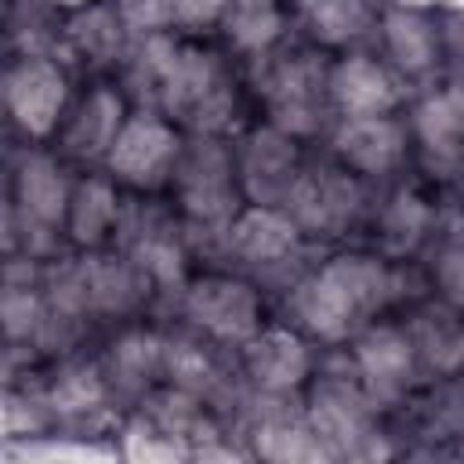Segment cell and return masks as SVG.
Segmentation results:
<instances>
[{
    "label": "cell",
    "mask_w": 464,
    "mask_h": 464,
    "mask_svg": "<svg viewBox=\"0 0 464 464\" xmlns=\"http://www.w3.org/2000/svg\"><path fill=\"white\" fill-rule=\"evenodd\" d=\"M399 279L388 261L370 254H341L308 272L294 294V319L319 341H344L370 326V319L395 297Z\"/></svg>",
    "instance_id": "6da1fadb"
},
{
    "label": "cell",
    "mask_w": 464,
    "mask_h": 464,
    "mask_svg": "<svg viewBox=\"0 0 464 464\" xmlns=\"http://www.w3.org/2000/svg\"><path fill=\"white\" fill-rule=\"evenodd\" d=\"M160 109L196 134H221L236 116V83L218 54L181 47L167 76Z\"/></svg>",
    "instance_id": "7a4b0ae2"
},
{
    "label": "cell",
    "mask_w": 464,
    "mask_h": 464,
    "mask_svg": "<svg viewBox=\"0 0 464 464\" xmlns=\"http://www.w3.org/2000/svg\"><path fill=\"white\" fill-rule=\"evenodd\" d=\"M170 181H174L178 203L188 221H196L203 228H218V232L228 228L243 188H239V174H236V156L225 145L199 134L192 145L181 149Z\"/></svg>",
    "instance_id": "3957f363"
},
{
    "label": "cell",
    "mask_w": 464,
    "mask_h": 464,
    "mask_svg": "<svg viewBox=\"0 0 464 464\" xmlns=\"http://www.w3.org/2000/svg\"><path fill=\"white\" fill-rule=\"evenodd\" d=\"M326 72L323 62L308 51L286 54L279 62L268 65L265 80H261V98L268 109V123L294 134V138H308L319 130L323 112L330 105L326 94Z\"/></svg>",
    "instance_id": "277c9868"
},
{
    "label": "cell",
    "mask_w": 464,
    "mask_h": 464,
    "mask_svg": "<svg viewBox=\"0 0 464 464\" xmlns=\"http://www.w3.org/2000/svg\"><path fill=\"white\" fill-rule=\"evenodd\" d=\"M283 210L297 221L304 236L334 239L352 228V221L362 210V185L359 178L341 163H319V167H301Z\"/></svg>",
    "instance_id": "5b68a950"
},
{
    "label": "cell",
    "mask_w": 464,
    "mask_h": 464,
    "mask_svg": "<svg viewBox=\"0 0 464 464\" xmlns=\"http://www.w3.org/2000/svg\"><path fill=\"white\" fill-rule=\"evenodd\" d=\"M181 138L174 130V123H167L160 112L141 109L134 116H127V123L120 127L105 167L116 181L130 185V188H160L174 178L178 156H181Z\"/></svg>",
    "instance_id": "8992f818"
},
{
    "label": "cell",
    "mask_w": 464,
    "mask_h": 464,
    "mask_svg": "<svg viewBox=\"0 0 464 464\" xmlns=\"http://www.w3.org/2000/svg\"><path fill=\"white\" fill-rule=\"evenodd\" d=\"M373 399L366 395L359 373L355 381H348V373H326L315 381V388L308 392V420L315 428V435L323 439V446L344 457L366 453L373 442Z\"/></svg>",
    "instance_id": "52a82bcc"
},
{
    "label": "cell",
    "mask_w": 464,
    "mask_h": 464,
    "mask_svg": "<svg viewBox=\"0 0 464 464\" xmlns=\"http://www.w3.org/2000/svg\"><path fill=\"white\" fill-rule=\"evenodd\" d=\"M181 315L218 344H246L261 330V297L232 276H203L181 290Z\"/></svg>",
    "instance_id": "ba28073f"
},
{
    "label": "cell",
    "mask_w": 464,
    "mask_h": 464,
    "mask_svg": "<svg viewBox=\"0 0 464 464\" xmlns=\"http://www.w3.org/2000/svg\"><path fill=\"white\" fill-rule=\"evenodd\" d=\"M72 185L65 181V170L44 156L29 152L22 156L14 170V221L25 236L29 250H47L58 225L69 218Z\"/></svg>",
    "instance_id": "9c48e42d"
},
{
    "label": "cell",
    "mask_w": 464,
    "mask_h": 464,
    "mask_svg": "<svg viewBox=\"0 0 464 464\" xmlns=\"http://www.w3.org/2000/svg\"><path fill=\"white\" fill-rule=\"evenodd\" d=\"M236 174H239V188L250 203L283 207L301 174L297 138L272 123L254 127L236 149Z\"/></svg>",
    "instance_id": "30bf717a"
},
{
    "label": "cell",
    "mask_w": 464,
    "mask_h": 464,
    "mask_svg": "<svg viewBox=\"0 0 464 464\" xmlns=\"http://www.w3.org/2000/svg\"><path fill=\"white\" fill-rule=\"evenodd\" d=\"M352 362H355V373H359L366 395L377 406H384V402H395L406 395V388L413 384L420 355H417L410 330H399L388 323H377V326L370 323L355 334Z\"/></svg>",
    "instance_id": "8fae6325"
},
{
    "label": "cell",
    "mask_w": 464,
    "mask_h": 464,
    "mask_svg": "<svg viewBox=\"0 0 464 464\" xmlns=\"http://www.w3.org/2000/svg\"><path fill=\"white\" fill-rule=\"evenodd\" d=\"M65 94H69L65 72L44 54L18 58L4 76L7 112L18 123V130L29 138H47L58 127Z\"/></svg>",
    "instance_id": "7c38bea8"
},
{
    "label": "cell",
    "mask_w": 464,
    "mask_h": 464,
    "mask_svg": "<svg viewBox=\"0 0 464 464\" xmlns=\"http://www.w3.org/2000/svg\"><path fill=\"white\" fill-rule=\"evenodd\" d=\"M123 232V246L127 257L149 276L152 286L160 290H174L185 279V246L178 239V228L167 214L152 210V207H123L120 228Z\"/></svg>",
    "instance_id": "4fadbf2b"
},
{
    "label": "cell",
    "mask_w": 464,
    "mask_h": 464,
    "mask_svg": "<svg viewBox=\"0 0 464 464\" xmlns=\"http://www.w3.org/2000/svg\"><path fill=\"white\" fill-rule=\"evenodd\" d=\"M301 228L283 207H250L225 228V250L246 268H279L301 246Z\"/></svg>",
    "instance_id": "5bb4252c"
},
{
    "label": "cell",
    "mask_w": 464,
    "mask_h": 464,
    "mask_svg": "<svg viewBox=\"0 0 464 464\" xmlns=\"http://www.w3.org/2000/svg\"><path fill=\"white\" fill-rule=\"evenodd\" d=\"M243 373L261 395H286L312 373V348L301 334L286 326L257 330L243 344Z\"/></svg>",
    "instance_id": "9a60e30c"
},
{
    "label": "cell",
    "mask_w": 464,
    "mask_h": 464,
    "mask_svg": "<svg viewBox=\"0 0 464 464\" xmlns=\"http://www.w3.org/2000/svg\"><path fill=\"white\" fill-rule=\"evenodd\" d=\"M326 94L330 105L348 116H388L399 105V80L395 72L370 58V54H348L326 72Z\"/></svg>",
    "instance_id": "2e32d148"
},
{
    "label": "cell",
    "mask_w": 464,
    "mask_h": 464,
    "mask_svg": "<svg viewBox=\"0 0 464 464\" xmlns=\"http://www.w3.org/2000/svg\"><path fill=\"white\" fill-rule=\"evenodd\" d=\"M334 152L352 174H388L406 156V127L388 116H348L334 130Z\"/></svg>",
    "instance_id": "e0dca14e"
},
{
    "label": "cell",
    "mask_w": 464,
    "mask_h": 464,
    "mask_svg": "<svg viewBox=\"0 0 464 464\" xmlns=\"http://www.w3.org/2000/svg\"><path fill=\"white\" fill-rule=\"evenodd\" d=\"M123 123H127V112H123L120 91L94 87L69 116V123L62 130V145L76 160H105Z\"/></svg>",
    "instance_id": "ac0fdd59"
},
{
    "label": "cell",
    "mask_w": 464,
    "mask_h": 464,
    "mask_svg": "<svg viewBox=\"0 0 464 464\" xmlns=\"http://www.w3.org/2000/svg\"><path fill=\"white\" fill-rule=\"evenodd\" d=\"M381 36H384V51L392 58V65L406 76H424L439 65V51H442V36L435 29V22L424 11L413 7H392L381 18Z\"/></svg>",
    "instance_id": "d6986e66"
},
{
    "label": "cell",
    "mask_w": 464,
    "mask_h": 464,
    "mask_svg": "<svg viewBox=\"0 0 464 464\" xmlns=\"http://www.w3.org/2000/svg\"><path fill=\"white\" fill-rule=\"evenodd\" d=\"M207 402L181 392V388H167V392H156L145 399V417L181 450V453H192L199 446V453H207V442H214L221 431L218 424L210 420V413L203 410Z\"/></svg>",
    "instance_id": "ffe728a7"
},
{
    "label": "cell",
    "mask_w": 464,
    "mask_h": 464,
    "mask_svg": "<svg viewBox=\"0 0 464 464\" xmlns=\"http://www.w3.org/2000/svg\"><path fill=\"white\" fill-rule=\"evenodd\" d=\"M413 134L431 167H464V109L450 91L431 94L413 112Z\"/></svg>",
    "instance_id": "44dd1931"
},
{
    "label": "cell",
    "mask_w": 464,
    "mask_h": 464,
    "mask_svg": "<svg viewBox=\"0 0 464 464\" xmlns=\"http://www.w3.org/2000/svg\"><path fill=\"white\" fill-rule=\"evenodd\" d=\"M105 377L112 392L138 395L163 373V337L152 330H123L105 352Z\"/></svg>",
    "instance_id": "7402d4cb"
},
{
    "label": "cell",
    "mask_w": 464,
    "mask_h": 464,
    "mask_svg": "<svg viewBox=\"0 0 464 464\" xmlns=\"http://www.w3.org/2000/svg\"><path fill=\"white\" fill-rule=\"evenodd\" d=\"M163 377L203 402H218L228 395V377L221 362L210 355L207 344L192 337H163Z\"/></svg>",
    "instance_id": "603a6c76"
},
{
    "label": "cell",
    "mask_w": 464,
    "mask_h": 464,
    "mask_svg": "<svg viewBox=\"0 0 464 464\" xmlns=\"http://www.w3.org/2000/svg\"><path fill=\"white\" fill-rule=\"evenodd\" d=\"M254 450H257V457H268V460H319V457H330V450L315 435L308 413H290L283 406H272L254 420Z\"/></svg>",
    "instance_id": "cb8c5ba5"
},
{
    "label": "cell",
    "mask_w": 464,
    "mask_h": 464,
    "mask_svg": "<svg viewBox=\"0 0 464 464\" xmlns=\"http://www.w3.org/2000/svg\"><path fill=\"white\" fill-rule=\"evenodd\" d=\"M410 337L417 344L420 362H428L435 373H457L464 366V319L453 304H428L413 315Z\"/></svg>",
    "instance_id": "d4e9b609"
},
{
    "label": "cell",
    "mask_w": 464,
    "mask_h": 464,
    "mask_svg": "<svg viewBox=\"0 0 464 464\" xmlns=\"http://www.w3.org/2000/svg\"><path fill=\"white\" fill-rule=\"evenodd\" d=\"M120 218H123V203L112 188V181L83 178L80 185H72L69 218H65V228L72 236V243L102 246L112 236V228H120Z\"/></svg>",
    "instance_id": "484cf974"
},
{
    "label": "cell",
    "mask_w": 464,
    "mask_h": 464,
    "mask_svg": "<svg viewBox=\"0 0 464 464\" xmlns=\"http://www.w3.org/2000/svg\"><path fill=\"white\" fill-rule=\"evenodd\" d=\"M109 395H112V384H109L102 366L65 362L54 373L44 399H47V406L58 420H87V417H98L109 406Z\"/></svg>",
    "instance_id": "4316f807"
},
{
    "label": "cell",
    "mask_w": 464,
    "mask_h": 464,
    "mask_svg": "<svg viewBox=\"0 0 464 464\" xmlns=\"http://www.w3.org/2000/svg\"><path fill=\"white\" fill-rule=\"evenodd\" d=\"M431 221H435V210L417 188L392 192L377 218V239L384 257H410L413 250H420V243L431 232Z\"/></svg>",
    "instance_id": "83f0119b"
},
{
    "label": "cell",
    "mask_w": 464,
    "mask_h": 464,
    "mask_svg": "<svg viewBox=\"0 0 464 464\" xmlns=\"http://www.w3.org/2000/svg\"><path fill=\"white\" fill-rule=\"evenodd\" d=\"M65 36L72 44V51L94 65H109L123 54V36H127V22L120 14V7H105V4H91L83 11L72 14V22L65 25Z\"/></svg>",
    "instance_id": "f1b7e54d"
},
{
    "label": "cell",
    "mask_w": 464,
    "mask_h": 464,
    "mask_svg": "<svg viewBox=\"0 0 464 464\" xmlns=\"http://www.w3.org/2000/svg\"><path fill=\"white\" fill-rule=\"evenodd\" d=\"M178 51L181 47L163 29L160 33H141L138 47L127 58V87L141 105L160 109V98H163L167 76H170V69L178 62Z\"/></svg>",
    "instance_id": "f546056e"
},
{
    "label": "cell",
    "mask_w": 464,
    "mask_h": 464,
    "mask_svg": "<svg viewBox=\"0 0 464 464\" xmlns=\"http://www.w3.org/2000/svg\"><path fill=\"white\" fill-rule=\"evenodd\" d=\"M304 29L330 47L362 40L373 25L370 0H297Z\"/></svg>",
    "instance_id": "4dcf8cb0"
},
{
    "label": "cell",
    "mask_w": 464,
    "mask_h": 464,
    "mask_svg": "<svg viewBox=\"0 0 464 464\" xmlns=\"http://www.w3.org/2000/svg\"><path fill=\"white\" fill-rule=\"evenodd\" d=\"M225 36L243 54H265L283 36V7L279 0H228Z\"/></svg>",
    "instance_id": "1f68e13d"
},
{
    "label": "cell",
    "mask_w": 464,
    "mask_h": 464,
    "mask_svg": "<svg viewBox=\"0 0 464 464\" xmlns=\"http://www.w3.org/2000/svg\"><path fill=\"white\" fill-rule=\"evenodd\" d=\"M44 312H47V297L44 286H33V272L25 279H18V272H7V290L0 301V319H4V334L7 341H33L44 326Z\"/></svg>",
    "instance_id": "d6a6232c"
},
{
    "label": "cell",
    "mask_w": 464,
    "mask_h": 464,
    "mask_svg": "<svg viewBox=\"0 0 464 464\" xmlns=\"http://www.w3.org/2000/svg\"><path fill=\"white\" fill-rule=\"evenodd\" d=\"M431 279L446 304L464 312V243H446L431 265Z\"/></svg>",
    "instance_id": "836d02e7"
},
{
    "label": "cell",
    "mask_w": 464,
    "mask_h": 464,
    "mask_svg": "<svg viewBox=\"0 0 464 464\" xmlns=\"http://www.w3.org/2000/svg\"><path fill=\"white\" fill-rule=\"evenodd\" d=\"M127 29L134 33H160L163 25L174 22V4L170 0H116Z\"/></svg>",
    "instance_id": "e575fe53"
},
{
    "label": "cell",
    "mask_w": 464,
    "mask_h": 464,
    "mask_svg": "<svg viewBox=\"0 0 464 464\" xmlns=\"http://www.w3.org/2000/svg\"><path fill=\"white\" fill-rule=\"evenodd\" d=\"M174 4V22L178 25H210L225 14L228 0H170Z\"/></svg>",
    "instance_id": "d590c367"
},
{
    "label": "cell",
    "mask_w": 464,
    "mask_h": 464,
    "mask_svg": "<svg viewBox=\"0 0 464 464\" xmlns=\"http://www.w3.org/2000/svg\"><path fill=\"white\" fill-rule=\"evenodd\" d=\"M450 236H453V243H464V192L457 196V203L450 210Z\"/></svg>",
    "instance_id": "8d00e7d4"
},
{
    "label": "cell",
    "mask_w": 464,
    "mask_h": 464,
    "mask_svg": "<svg viewBox=\"0 0 464 464\" xmlns=\"http://www.w3.org/2000/svg\"><path fill=\"white\" fill-rule=\"evenodd\" d=\"M51 7H62V11H83V7H91L94 0H47Z\"/></svg>",
    "instance_id": "74e56055"
},
{
    "label": "cell",
    "mask_w": 464,
    "mask_h": 464,
    "mask_svg": "<svg viewBox=\"0 0 464 464\" xmlns=\"http://www.w3.org/2000/svg\"><path fill=\"white\" fill-rule=\"evenodd\" d=\"M450 94H453V98H457V105L464 109V76H460V80H457V83L450 87Z\"/></svg>",
    "instance_id": "f35d334b"
}]
</instances>
